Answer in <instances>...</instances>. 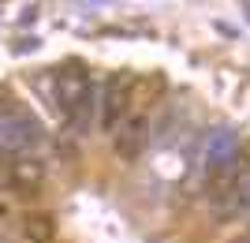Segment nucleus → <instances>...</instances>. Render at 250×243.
<instances>
[{
	"label": "nucleus",
	"mask_w": 250,
	"mask_h": 243,
	"mask_svg": "<svg viewBox=\"0 0 250 243\" xmlns=\"http://www.w3.org/2000/svg\"><path fill=\"white\" fill-rule=\"evenodd\" d=\"M161 79H135L131 83V97H127V112H124V131H120V142L116 146L124 150V154H135L138 138H142V131H146V120H149V109H153V101L161 97Z\"/></svg>",
	"instance_id": "nucleus-1"
},
{
	"label": "nucleus",
	"mask_w": 250,
	"mask_h": 243,
	"mask_svg": "<svg viewBox=\"0 0 250 243\" xmlns=\"http://www.w3.org/2000/svg\"><path fill=\"white\" fill-rule=\"evenodd\" d=\"M86 105H94V83L79 64H71V67H63L56 75V109L67 120H75Z\"/></svg>",
	"instance_id": "nucleus-2"
},
{
	"label": "nucleus",
	"mask_w": 250,
	"mask_h": 243,
	"mask_svg": "<svg viewBox=\"0 0 250 243\" xmlns=\"http://www.w3.org/2000/svg\"><path fill=\"white\" fill-rule=\"evenodd\" d=\"M127 97H131V79L112 75V79L104 83V94H101V127H104V131H112V127L124 120Z\"/></svg>",
	"instance_id": "nucleus-3"
},
{
	"label": "nucleus",
	"mask_w": 250,
	"mask_h": 243,
	"mask_svg": "<svg viewBox=\"0 0 250 243\" xmlns=\"http://www.w3.org/2000/svg\"><path fill=\"white\" fill-rule=\"evenodd\" d=\"M42 127L26 116H0V150H26L38 142Z\"/></svg>",
	"instance_id": "nucleus-4"
},
{
	"label": "nucleus",
	"mask_w": 250,
	"mask_h": 243,
	"mask_svg": "<svg viewBox=\"0 0 250 243\" xmlns=\"http://www.w3.org/2000/svg\"><path fill=\"white\" fill-rule=\"evenodd\" d=\"M231 161H239V135L235 131H228V127H220V131H213L206 142V169H224V165H231Z\"/></svg>",
	"instance_id": "nucleus-5"
},
{
	"label": "nucleus",
	"mask_w": 250,
	"mask_h": 243,
	"mask_svg": "<svg viewBox=\"0 0 250 243\" xmlns=\"http://www.w3.org/2000/svg\"><path fill=\"white\" fill-rule=\"evenodd\" d=\"M22 236L30 243H52L56 224H52L49 213H26V217H22Z\"/></svg>",
	"instance_id": "nucleus-6"
},
{
	"label": "nucleus",
	"mask_w": 250,
	"mask_h": 243,
	"mask_svg": "<svg viewBox=\"0 0 250 243\" xmlns=\"http://www.w3.org/2000/svg\"><path fill=\"white\" fill-rule=\"evenodd\" d=\"M8 176H11L15 187H38L42 176H45V169L38 165V161H15V165L8 169Z\"/></svg>",
	"instance_id": "nucleus-7"
},
{
	"label": "nucleus",
	"mask_w": 250,
	"mask_h": 243,
	"mask_svg": "<svg viewBox=\"0 0 250 243\" xmlns=\"http://www.w3.org/2000/svg\"><path fill=\"white\" fill-rule=\"evenodd\" d=\"M228 213H250V172H243V176H239V183L231 187Z\"/></svg>",
	"instance_id": "nucleus-8"
},
{
	"label": "nucleus",
	"mask_w": 250,
	"mask_h": 243,
	"mask_svg": "<svg viewBox=\"0 0 250 243\" xmlns=\"http://www.w3.org/2000/svg\"><path fill=\"white\" fill-rule=\"evenodd\" d=\"M4 213H8V210H4V202H0V221H4Z\"/></svg>",
	"instance_id": "nucleus-9"
},
{
	"label": "nucleus",
	"mask_w": 250,
	"mask_h": 243,
	"mask_svg": "<svg viewBox=\"0 0 250 243\" xmlns=\"http://www.w3.org/2000/svg\"><path fill=\"white\" fill-rule=\"evenodd\" d=\"M243 11H247V19H250V4H247V8H243Z\"/></svg>",
	"instance_id": "nucleus-10"
}]
</instances>
